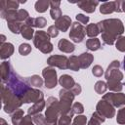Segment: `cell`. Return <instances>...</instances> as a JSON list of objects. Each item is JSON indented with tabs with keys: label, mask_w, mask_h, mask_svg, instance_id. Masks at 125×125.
Listing matches in <instances>:
<instances>
[{
	"label": "cell",
	"mask_w": 125,
	"mask_h": 125,
	"mask_svg": "<svg viewBox=\"0 0 125 125\" xmlns=\"http://www.w3.org/2000/svg\"><path fill=\"white\" fill-rule=\"evenodd\" d=\"M0 39H1V44H3V43L5 42V39H6V36H5L4 34H1V36H0Z\"/></svg>",
	"instance_id": "obj_52"
},
{
	"label": "cell",
	"mask_w": 125,
	"mask_h": 125,
	"mask_svg": "<svg viewBox=\"0 0 125 125\" xmlns=\"http://www.w3.org/2000/svg\"><path fill=\"white\" fill-rule=\"evenodd\" d=\"M19 125H34L33 124V120H32V116H30L28 114L23 116Z\"/></svg>",
	"instance_id": "obj_47"
},
{
	"label": "cell",
	"mask_w": 125,
	"mask_h": 125,
	"mask_svg": "<svg viewBox=\"0 0 125 125\" xmlns=\"http://www.w3.org/2000/svg\"><path fill=\"white\" fill-rule=\"evenodd\" d=\"M100 12L104 15L111 14L113 12H121L120 11V1L104 2L100 6Z\"/></svg>",
	"instance_id": "obj_14"
},
{
	"label": "cell",
	"mask_w": 125,
	"mask_h": 125,
	"mask_svg": "<svg viewBox=\"0 0 125 125\" xmlns=\"http://www.w3.org/2000/svg\"><path fill=\"white\" fill-rule=\"evenodd\" d=\"M77 6L83 10L86 13H93L96 10V7L100 4L99 1H94V0H86V1H79L76 3Z\"/></svg>",
	"instance_id": "obj_16"
},
{
	"label": "cell",
	"mask_w": 125,
	"mask_h": 125,
	"mask_svg": "<svg viewBox=\"0 0 125 125\" xmlns=\"http://www.w3.org/2000/svg\"><path fill=\"white\" fill-rule=\"evenodd\" d=\"M97 24L100 33H102L104 43L107 45L114 44L117 38L122 36V33L124 32L123 22L119 19H106L99 21Z\"/></svg>",
	"instance_id": "obj_1"
},
{
	"label": "cell",
	"mask_w": 125,
	"mask_h": 125,
	"mask_svg": "<svg viewBox=\"0 0 125 125\" xmlns=\"http://www.w3.org/2000/svg\"><path fill=\"white\" fill-rule=\"evenodd\" d=\"M80 62H79V59L78 56H70L68 58V69L73 70V71H78L80 69Z\"/></svg>",
	"instance_id": "obj_28"
},
{
	"label": "cell",
	"mask_w": 125,
	"mask_h": 125,
	"mask_svg": "<svg viewBox=\"0 0 125 125\" xmlns=\"http://www.w3.org/2000/svg\"><path fill=\"white\" fill-rule=\"evenodd\" d=\"M50 36L46 31L38 30L35 31L33 37L34 46L44 54H49L53 51V44L50 41Z\"/></svg>",
	"instance_id": "obj_6"
},
{
	"label": "cell",
	"mask_w": 125,
	"mask_h": 125,
	"mask_svg": "<svg viewBox=\"0 0 125 125\" xmlns=\"http://www.w3.org/2000/svg\"><path fill=\"white\" fill-rule=\"evenodd\" d=\"M86 48L90 51H97L101 48V41L96 38H90L86 41Z\"/></svg>",
	"instance_id": "obj_29"
},
{
	"label": "cell",
	"mask_w": 125,
	"mask_h": 125,
	"mask_svg": "<svg viewBox=\"0 0 125 125\" xmlns=\"http://www.w3.org/2000/svg\"><path fill=\"white\" fill-rule=\"evenodd\" d=\"M104 120H105V118L102 114H100L98 111H95L92 114V117L88 121L87 125H101L103 122H104Z\"/></svg>",
	"instance_id": "obj_30"
},
{
	"label": "cell",
	"mask_w": 125,
	"mask_h": 125,
	"mask_svg": "<svg viewBox=\"0 0 125 125\" xmlns=\"http://www.w3.org/2000/svg\"><path fill=\"white\" fill-rule=\"evenodd\" d=\"M100 34V29L97 23H89L86 26V35L90 38H96Z\"/></svg>",
	"instance_id": "obj_26"
},
{
	"label": "cell",
	"mask_w": 125,
	"mask_h": 125,
	"mask_svg": "<svg viewBox=\"0 0 125 125\" xmlns=\"http://www.w3.org/2000/svg\"><path fill=\"white\" fill-rule=\"evenodd\" d=\"M116 122H117L119 125H125V106H122V107L117 111Z\"/></svg>",
	"instance_id": "obj_37"
},
{
	"label": "cell",
	"mask_w": 125,
	"mask_h": 125,
	"mask_svg": "<svg viewBox=\"0 0 125 125\" xmlns=\"http://www.w3.org/2000/svg\"><path fill=\"white\" fill-rule=\"evenodd\" d=\"M0 122H1L0 125H9V124L7 123V121H6L4 118H1V119H0Z\"/></svg>",
	"instance_id": "obj_51"
},
{
	"label": "cell",
	"mask_w": 125,
	"mask_h": 125,
	"mask_svg": "<svg viewBox=\"0 0 125 125\" xmlns=\"http://www.w3.org/2000/svg\"><path fill=\"white\" fill-rule=\"evenodd\" d=\"M32 120L35 125H44L45 124V116L41 113H37L32 116Z\"/></svg>",
	"instance_id": "obj_42"
},
{
	"label": "cell",
	"mask_w": 125,
	"mask_h": 125,
	"mask_svg": "<svg viewBox=\"0 0 125 125\" xmlns=\"http://www.w3.org/2000/svg\"><path fill=\"white\" fill-rule=\"evenodd\" d=\"M87 123V117L84 115H77L74 117L71 125H86Z\"/></svg>",
	"instance_id": "obj_41"
},
{
	"label": "cell",
	"mask_w": 125,
	"mask_h": 125,
	"mask_svg": "<svg viewBox=\"0 0 125 125\" xmlns=\"http://www.w3.org/2000/svg\"><path fill=\"white\" fill-rule=\"evenodd\" d=\"M60 5L61 2L60 1H50V15L51 18L55 21H57L58 19H60L62 15V11L60 9Z\"/></svg>",
	"instance_id": "obj_22"
},
{
	"label": "cell",
	"mask_w": 125,
	"mask_h": 125,
	"mask_svg": "<svg viewBox=\"0 0 125 125\" xmlns=\"http://www.w3.org/2000/svg\"><path fill=\"white\" fill-rule=\"evenodd\" d=\"M94 88H95V91H96L97 94L102 95V94H104L106 92V90H107V84L104 81L100 80V81H97L96 82Z\"/></svg>",
	"instance_id": "obj_34"
},
{
	"label": "cell",
	"mask_w": 125,
	"mask_h": 125,
	"mask_svg": "<svg viewBox=\"0 0 125 125\" xmlns=\"http://www.w3.org/2000/svg\"><path fill=\"white\" fill-rule=\"evenodd\" d=\"M22 104H29V103H37L39 101L44 100V94L42 91H40L37 88L29 87V89L23 94V96L21 98Z\"/></svg>",
	"instance_id": "obj_9"
},
{
	"label": "cell",
	"mask_w": 125,
	"mask_h": 125,
	"mask_svg": "<svg viewBox=\"0 0 125 125\" xmlns=\"http://www.w3.org/2000/svg\"><path fill=\"white\" fill-rule=\"evenodd\" d=\"M115 47L120 52H125V36H120L115 41Z\"/></svg>",
	"instance_id": "obj_39"
},
{
	"label": "cell",
	"mask_w": 125,
	"mask_h": 125,
	"mask_svg": "<svg viewBox=\"0 0 125 125\" xmlns=\"http://www.w3.org/2000/svg\"><path fill=\"white\" fill-rule=\"evenodd\" d=\"M1 98L4 111L9 114H12L14 111L19 109L22 104L21 100L16 94H14L4 83L1 84Z\"/></svg>",
	"instance_id": "obj_3"
},
{
	"label": "cell",
	"mask_w": 125,
	"mask_h": 125,
	"mask_svg": "<svg viewBox=\"0 0 125 125\" xmlns=\"http://www.w3.org/2000/svg\"><path fill=\"white\" fill-rule=\"evenodd\" d=\"M85 35H86V27L78 21L72 22L69 31V38L75 43H80L85 38Z\"/></svg>",
	"instance_id": "obj_8"
},
{
	"label": "cell",
	"mask_w": 125,
	"mask_h": 125,
	"mask_svg": "<svg viewBox=\"0 0 125 125\" xmlns=\"http://www.w3.org/2000/svg\"><path fill=\"white\" fill-rule=\"evenodd\" d=\"M72 21H71V18L69 16L66 15H62L60 19H58L57 21H55V25L57 26V28L62 32L67 31V29L71 26Z\"/></svg>",
	"instance_id": "obj_15"
},
{
	"label": "cell",
	"mask_w": 125,
	"mask_h": 125,
	"mask_svg": "<svg viewBox=\"0 0 125 125\" xmlns=\"http://www.w3.org/2000/svg\"><path fill=\"white\" fill-rule=\"evenodd\" d=\"M34 19L35 18H31V17H28L26 20H25V21H24V23L26 24V25H28V26H30V27H34Z\"/></svg>",
	"instance_id": "obj_49"
},
{
	"label": "cell",
	"mask_w": 125,
	"mask_h": 125,
	"mask_svg": "<svg viewBox=\"0 0 125 125\" xmlns=\"http://www.w3.org/2000/svg\"><path fill=\"white\" fill-rule=\"evenodd\" d=\"M96 109H97L96 111H98L100 114H102L104 118H109L110 119L115 115L114 106L104 99H102L98 102Z\"/></svg>",
	"instance_id": "obj_11"
},
{
	"label": "cell",
	"mask_w": 125,
	"mask_h": 125,
	"mask_svg": "<svg viewBox=\"0 0 125 125\" xmlns=\"http://www.w3.org/2000/svg\"><path fill=\"white\" fill-rule=\"evenodd\" d=\"M78 59H79V62H80V67L82 69H85V68H88L91 63L93 62L94 61V56L90 53H82L81 55L78 56Z\"/></svg>",
	"instance_id": "obj_20"
},
{
	"label": "cell",
	"mask_w": 125,
	"mask_h": 125,
	"mask_svg": "<svg viewBox=\"0 0 125 125\" xmlns=\"http://www.w3.org/2000/svg\"><path fill=\"white\" fill-rule=\"evenodd\" d=\"M28 82H29V84H30L31 86H33V87H35V88H40V87L43 86V84H44L43 78H41L39 75H36V74H34V75H32L31 77H29V78H28Z\"/></svg>",
	"instance_id": "obj_33"
},
{
	"label": "cell",
	"mask_w": 125,
	"mask_h": 125,
	"mask_svg": "<svg viewBox=\"0 0 125 125\" xmlns=\"http://www.w3.org/2000/svg\"><path fill=\"white\" fill-rule=\"evenodd\" d=\"M21 36L24 39L31 40L34 37L33 35L35 34V32H34V30H33L32 27H30V26L26 25L25 23H23L22 26H21Z\"/></svg>",
	"instance_id": "obj_27"
},
{
	"label": "cell",
	"mask_w": 125,
	"mask_h": 125,
	"mask_svg": "<svg viewBox=\"0 0 125 125\" xmlns=\"http://www.w3.org/2000/svg\"><path fill=\"white\" fill-rule=\"evenodd\" d=\"M5 84V83H4ZM6 86L14 93L16 94L20 99L23 96V94L29 89V85L27 84V82L21 77L18 73H16L14 70L12 71L10 78L8 79V81L6 82Z\"/></svg>",
	"instance_id": "obj_4"
},
{
	"label": "cell",
	"mask_w": 125,
	"mask_h": 125,
	"mask_svg": "<svg viewBox=\"0 0 125 125\" xmlns=\"http://www.w3.org/2000/svg\"><path fill=\"white\" fill-rule=\"evenodd\" d=\"M20 5L19 1H14V0H2L0 1V11L4 10H18Z\"/></svg>",
	"instance_id": "obj_25"
},
{
	"label": "cell",
	"mask_w": 125,
	"mask_h": 125,
	"mask_svg": "<svg viewBox=\"0 0 125 125\" xmlns=\"http://www.w3.org/2000/svg\"><path fill=\"white\" fill-rule=\"evenodd\" d=\"M59 83L60 85L66 90H71L73 88V86L75 85V81L73 79L72 76L68 75V74H62L60 78H59Z\"/></svg>",
	"instance_id": "obj_19"
},
{
	"label": "cell",
	"mask_w": 125,
	"mask_h": 125,
	"mask_svg": "<svg viewBox=\"0 0 125 125\" xmlns=\"http://www.w3.org/2000/svg\"><path fill=\"white\" fill-rule=\"evenodd\" d=\"M35 11L38 13H44L50 7V1L48 0H39L35 2Z\"/></svg>",
	"instance_id": "obj_31"
},
{
	"label": "cell",
	"mask_w": 125,
	"mask_h": 125,
	"mask_svg": "<svg viewBox=\"0 0 125 125\" xmlns=\"http://www.w3.org/2000/svg\"><path fill=\"white\" fill-rule=\"evenodd\" d=\"M75 18H76V21H77L78 22H80L81 24H86V23H88V21H89V20H90V18H89L88 16H85V15H83V14H77Z\"/></svg>",
	"instance_id": "obj_46"
},
{
	"label": "cell",
	"mask_w": 125,
	"mask_h": 125,
	"mask_svg": "<svg viewBox=\"0 0 125 125\" xmlns=\"http://www.w3.org/2000/svg\"><path fill=\"white\" fill-rule=\"evenodd\" d=\"M120 11L125 13V1H120Z\"/></svg>",
	"instance_id": "obj_50"
},
{
	"label": "cell",
	"mask_w": 125,
	"mask_h": 125,
	"mask_svg": "<svg viewBox=\"0 0 125 125\" xmlns=\"http://www.w3.org/2000/svg\"><path fill=\"white\" fill-rule=\"evenodd\" d=\"M22 22L21 21H12V22H7L8 28L13 32V33H21V28L22 26Z\"/></svg>",
	"instance_id": "obj_35"
},
{
	"label": "cell",
	"mask_w": 125,
	"mask_h": 125,
	"mask_svg": "<svg viewBox=\"0 0 125 125\" xmlns=\"http://www.w3.org/2000/svg\"><path fill=\"white\" fill-rule=\"evenodd\" d=\"M71 110H72V112H73L74 114L80 115V114L83 113V111H84V106H83V104H82L81 103L76 102V103H74V104H72Z\"/></svg>",
	"instance_id": "obj_38"
},
{
	"label": "cell",
	"mask_w": 125,
	"mask_h": 125,
	"mask_svg": "<svg viewBox=\"0 0 125 125\" xmlns=\"http://www.w3.org/2000/svg\"><path fill=\"white\" fill-rule=\"evenodd\" d=\"M31 52V46L28 43H21L19 47V53L21 56H27Z\"/></svg>",
	"instance_id": "obj_36"
},
{
	"label": "cell",
	"mask_w": 125,
	"mask_h": 125,
	"mask_svg": "<svg viewBox=\"0 0 125 125\" xmlns=\"http://www.w3.org/2000/svg\"><path fill=\"white\" fill-rule=\"evenodd\" d=\"M71 91H72V93L75 96H77V95H80V93L82 92V88H81V86H80L79 83H75V85L73 86V88L71 89Z\"/></svg>",
	"instance_id": "obj_48"
},
{
	"label": "cell",
	"mask_w": 125,
	"mask_h": 125,
	"mask_svg": "<svg viewBox=\"0 0 125 125\" xmlns=\"http://www.w3.org/2000/svg\"><path fill=\"white\" fill-rule=\"evenodd\" d=\"M92 73H93V75L96 76V77H101V76L104 74V69H103V67H102L101 65L96 64V65H94V67L92 68Z\"/></svg>",
	"instance_id": "obj_44"
},
{
	"label": "cell",
	"mask_w": 125,
	"mask_h": 125,
	"mask_svg": "<svg viewBox=\"0 0 125 125\" xmlns=\"http://www.w3.org/2000/svg\"><path fill=\"white\" fill-rule=\"evenodd\" d=\"M61 114L59 107V100L55 97H49L46 102L44 125H58V120Z\"/></svg>",
	"instance_id": "obj_5"
},
{
	"label": "cell",
	"mask_w": 125,
	"mask_h": 125,
	"mask_svg": "<svg viewBox=\"0 0 125 125\" xmlns=\"http://www.w3.org/2000/svg\"><path fill=\"white\" fill-rule=\"evenodd\" d=\"M0 16H1L2 19L6 20L7 22L19 21L18 10H4V11H0Z\"/></svg>",
	"instance_id": "obj_23"
},
{
	"label": "cell",
	"mask_w": 125,
	"mask_h": 125,
	"mask_svg": "<svg viewBox=\"0 0 125 125\" xmlns=\"http://www.w3.org/2000/svg\"><path fill=\"white\" fill-rule=\"evenodd\" d=\"M47 63L50 66H56L60 69H67L68 68V58L62 55H54L48 58Z\"/></svg>",
	"instance_id": "obj_13"
},
{
	"label": "cell",
	"mask_w": 125,
	"mask_h": 125,
	"mask_svg": "<svg viewBox=\"0 0 125 125\" xmlns=\"http://www.w3.org/2000/svg\"><path fill=\"white\" fill-rule=\"evenodd\" d=\"M47 23V20L43 17H37L34 19V27L43 28Z\"/></svg>",
	"instance_id": "obj_40"
},
{
	"label": "cell",
	"mask_w": 125,
	"mask_h": 125,
	"mask_svg": "<svg viewBox=\"0 0 125 125\" xmlns=\"http://www.w3.org/2000/svg\"><path fill=\"white\" fill-rule=\"evenodd\" d=\"M14 53V45L12 43L6 42L0 45V58L2 60H6L10 58Z\"/></svg>",
	"instance_id": "obj_18"
},
{
	"label": "cell",
	"mask_w": 125,
	"mask_h": 125,
	"mask_svg": "<svg viewBox=\"0 0 125 125\" xmlns=\"http://www.w3.org/2000/svg\"><path fill=\"white\" fill-rule=\"evenodd\" d=\"M59 107H60V114H67L71 111L72 102L75 98V95L72 93L71 90H66L62 88L59 92Z\"/></svg>",
	"instance_id": "obj_7"
},
{
	"label": "cell",
	"mask_w": 125,
	"mask_h": 125,
	"mask_svg": "<svg viewBox=\"0 0 125 125\" xmlns=\"http://www.w3.org/2000/svg\"><path fill=\"white\" fill-rule=\"evenodd\" d=\"M123 68L125 70V57H124V60H123Z\"/></svg>",
	"instance_id": "obj_53"
},
{
	"label": "cell",
	"mask_w": 125,
	"mask_h": 125,
	"mask_svg": "<svg viewBox=\"0 0 125 125\" xmlns=\"http://www.w3.org/2000/svg\"><path fill=\"white\" fill-rule=\"evenodd\" d=\"M13 71V68H12V65L10 63V62H3L1 63V66H0V73H1V80H2V83H6L8 81V79L10 78V75Z\"/></svg>",
	"instance_id": "obj_17"
},
{
	"label": "cell",
	"mask_w": 125,
	"mask_h": 125,
	"mask_svg": "<svg viewBox=\"0 0 125 125\" xmlns=\"http://www.w3.org/2000/svg\"><path fill=\"white\" fill-rule=\"evenodd\" d=\"M47 33L49 34L50 37H57L58 34H59V29L57 28V26L54 24V25H50L48 27V30H47Z\"/></svg>",
	"instance_id": "obj_45"
},
{
	"label": "cell",
	"mask_w": 125,
	"mask_h": 125,
	"mask_svg": "<svg viewBox=\"0 0 125 125\" xmlns=\"http://www.w3.org/2000/svg\"><path fill=\"white\" fill-rule=\"evenodd\" d=\"M23 116L24 115H23V110L22 109L19 108L16 111H14L12 113V115H11V120H12L13 125H19Z\"/></svg>",
	"instance_id": "obj_32"
},
{
	"label": "cell",
	"mask_w": 125,
	"mask_h": 125,
	"mask_svg": "<svg viewBox=\"0 0 125 125\" xmlns=\"http://www.w3.org/2000/svg\"><path fill=\"white\" fill-rule=\"evenodd\" d=\"M58 48L60 51L63 52V53H66V54H70L72 53L74 50H75V46L73 43H71L70 41L62 38L59 41L58 43Z\"/></svg>",
	"instance_id": "obj_21"
},
{
	"label": "cell",
	"mask_w": 125,
	"mask_h": 125,
	"mask_svg": "<svg viewBox=\"0 0 125 125\" xmlns=\"http://www.w3.org/2000/svg\"><path fill=\"white\" fill-rule=\"evenodd\" d=\"M120 68V62L119 61H112L110 64L107 66L104 76L106 79L107 89H109L112 92H120L123 89V86L125 85L122 83L123 79V73L119 70Z\"/></svg>",
	"instance_id": "obj_2"
},
{
	"label": "cell",
	"mask_w": 125,
	"mask_h": 125,
	"mask_svg": "<svg viewBox=\"0 0 125 125\" xmlns=\"http://www.w3.org/2000/svg\"><path fill=\"white\" fill-rule=\"evenodd\" d=\"M29 17L28 15V12L24 9H19L18 10V18H19V21L22 22V21H25V20Z\"/></svg>",
	"instance_id": "obj_43"
},
{
	"label": "cell",
	"mask_w": 125,
	"mask_h": 125,
	"mask_svg": "<svg viewBox=\"0 0 125 125\" xmlns=\"http://www.w3.org/2000/svg\"><path fill=\"white\" fill-rule=\"evenodd\" d=\"M42 75L44 78V83L46 88L53 89L57 86L59 80L57 78V71L55 70V68H53L52 66L45 67L42 70Z\"/></svg>",
	"instance_id": "obj_10"
},
{
	"label": "cell",
	"mask_w": 125,
	"mask_h": 125,
	"mask_svg": "<svg viewBox=\"0 0 125 125\" xmlns=\"http://www.w3.org/2000/svg\"><path fill=\"white\" fill-rule=\"evenodd\" d=\"M46 106V102L44 100L42 101H39L35 104H33L32 106H30L27 110V114L30 115V116H33L37 113H41V111L44 109V107Z\"/></svg>",
	"instance_id": "obj_24"
},
{
	"label": "cell",
	"mask_w": 125,
	"mask_h": 125,
	"mask_svg": "<svg viewBox=\"0 0 125 125\" xmlns=\"http://www.w3.org/2000/svg\"><path fill=\"white\" fill-rule=\"evenodd\" d=\"M103 99L111 104L114 107H121L125 105V94L120 92H111L104 94Z\"/></svg>",
	"instance_id": "obj_12"
}]
</instances>
